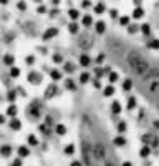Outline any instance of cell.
<instances>
[{
    "instance_id": "obj_1",
    "label": "cell",
    "mask_w": 159,
    "mask_h": 166,
    "mask_svg": "<svg viewBox=\"0 0 159 166\" xmlns=\"http://www.w3.org/2000/svg\"><path fill=\"white\" fill-rule=\"evenodd\" d=\"M126 62H128L129 68H131V71L134 75H139V76H144L146 73L149 71V62L144 58L141 53H138V52H129L128 56H126Z\"/></svg>"
},
{
    "instance_id": "obj_2",
    "label": "cell",
    "mask_w": 159,
    "mask_h": 166,
    "mask_svg": "<svg viewBox=\"0 0 159 166\" xmlns=\"http://www.w3.org/2000/svg\"><path fill=\"white\" fill-rule=\"evenodd\" d=\"M93 156H95L98 161H106V158H108V153H106V148H104L103 143L93 145Z\"/></svg>"
},
{
    "instance_id": "obj_3",
    "label": "cell",
    "mask_w": 159,
    "mask_h": 166,
    "mask_svg": "<svg viewBox=\"0 0 159 166\" xmlns=\"http://www.w3.org/2000/svg\"><path fill=\"white\" fill-rule=\"evenodd\" d=\"M27 82L30 85H33V87H36V85H40L43 82V75L36 70H32V71H28V75H27Z\"/></svg>"
},
{
    "instance_id": "obj_4",
    "label": "cell",
    "mask_w": 159,
    "mask_h": 166,
    "mask_svg": "<svg viewBox=\"0 0 159 166\" xmlns=\"http://www.w3.org/2000/svg\"><path fill=\"white\" fill-rule=\"evenodd\" d=\"M58 33H60L58 27H48L47 30H45L43 33H42V40H43V42L53 40V38H56V37H58Z\"/></svg>"
},
{
    "instance_id": "obj_5",
    "label": "cell",
    "mask_w": 159,
    "mask_h": 166,
    "mask_svg": "<svg viewBox=\"0 0 159 166\" xmlns=\"http://www.w3.org/2000/svg\"><path fill=\"white\" fill-rule=\"evenodd\" d=\"M58 87H56V83H50L47 88H45V93H43V98L45 100H51L55 98L56 95H58Z\"/></svg>"
},
{
    "instance_id": "obj_6",
    "label": "cell",
    "mask_w": 159,
    "mask_h": 166,
    "mask_svg": "<svg viewBox=\"0 0 159 166\" xmlns=\"http://www.w3.org/2000/svg\"><path fill=\"white\" fill-rule=\"evenodd\" d=\"M78 63H80V67L88 68V67H91V65H93V58H91L88 53H81V55L78 56Z\"/></svg>"
},
{
    "instance_id": "obj_7",
    "label": "cell",
    "mask_w": 159,
    "mask_h": 166,
    "mask_svg": "<svg viewBox=\"0 0 159 166\" xmlns=\"http://www.w3.org/2000/svg\"><path fill=\"white\" fill-rule=\"evenodd\" d=\"M28 113H30V116H32V118H35V120L42 118V110H40L38 103H32L30 108H28Z\"/></svg>"
},
{
    "instance_id": "obj_8",
    "label": "cell",
    "mask_w": 159,
    "mask_h": 166,
    "mask_svg": "<svg viewBox=\"0 0 159 166\" xmlns=\"http://www.w3.org/2000/svg\"><path fill=\"white\" fill-rule=\"evenodd\" d=\"M48 75H50V78H51V83H58L60 80L63 78V71L58 70V68H51V70L48 71Z\"/></svg>"
},
{
    "instance_id": "obj_9",
    "label": "cell",
    "mask_w": 159,
    "mask_h": 166,
    "mask_svg": "<svg viewBox=\"0 0 159 166\" xmlns=\"http://www.w3.org/2000/svg\"><path fill=\"white\" fill-rule=\"evenodd\" d=\"M12 155H13V146L12 145H0V156L10 158Z\"/></svg>"
},
{
    "instance_id": "obj_10",
    "label": "cell",
    "mask_w": 159,
    "mask_h": 166,
    "mask_svg": "<svg viewBox=\"0 0 159 166\" xmlns=\"http://www.w3.org/2000/svg\"><path fill=\"white\" fill-rule=\"evenodd\" d=\"M17 155L20 160H23V158H28L30 156V148L27 146V145H20V146L17 148Z\"/></svg>"
},
{
    "instance_id": "obj_11",
    "label": "cell",
    "mask_w": 159,
    "mask_h": 166,
    "mask_svg": "<svg viewBox=\"0 0 159 166\" xmlns=\"http://www.w3.org/2000/svg\"><path fill=\"white\" fill-rule=\"evenodd\" d=\"M81 25L83 27H93L95 25V20H93V15H89V14H85V15H81Z\"/></svg>"
},
{
    "instance_id": "obj_12",
    "label": "cell",
    "mask_w": 159,
    "mask_h": 166,
    "mask_svg": "<svg viewBox=\"0 0 159 166\" xmlns=\"http://www.w3.org/2000/svg\"><path fill=\"white\" fill-rule=\"evenodd\" d=\"M17 115H18V106L17 105H9L7 106V111H5V116H9V118H17Z\"/></svg>"
},
{
    "instance_id": "obj_13",
    "label": "cell",
    "mask_w": 159,
    "mask_h": 166,
    "mask_svg": "<svg viewBox=\"0 0 159 166\" xmlns=\"http://www.w3.org/2000/svg\"><path fill=\"white\" fill-rule=\"evenodd\" d=\"M136 106H138V98L134 95L128 96V102H126V110L133 111V110H136Z\"/></svg>"
},
{
    "instance_id": "obj_14",
    "label": "cell",
    "mask_w": 159,
    "mask_h": 166,
    "mask_svg": "<svg viewBox=\"0 0 159 166\" xmlns=\"http://www.w3.org/2000/svg\"><path fill=\"white\" fill-rule=\"evenodd\" d=\"M95 32L96 35H104L106 33V22H103V20H100V22H95Z\"/></svg>"
},
{
    "instance_id": "obj_15",
    "label": "cell",
    "mask_w": 159,
    "mask_h": 166,
    "mask_svg": "<svg viewBox=\"0 0 159 166\" xmlns=\"http://www.w3.org/2000/svg\"><path fill=\"white\" fill-rule=\"evenodd\" d=\"M113 145H115V146H118V148H123V146H126V145H128V140H126V136L118 135V136H115V138H113Z\"/></svg>"
},
{
    "instance_id": "obj_16",
    "label": "cell",
    "mask_w": 159,
    "mask_h": 166,
    "mask_svg": "<svg viewBox=\"0 0 159 166\" xmlns=\"http://www.w3.org/2000/svg\"><path fill=\"white\" fill-rule=\"evenodd\" d=\"M151 153H153V148L151 146L142 145V146L139 148V158H142V160H148V158L151 156Z\"/></svg>"
},
{
    "instance_id": "obj_17",
    "label": "cell",
    "mask_w": 159,
    "mask_h": 166,
    "mask_svg": "<svg viewBox=\"0 0 159 166\" xmlns=\"http://www.w3.org/2000/svg\"><path fill=\"white\" fill-rule=\"evenodd\" d=\"M9 126L12 131H20L22 129V121H20V118H12L9 121Z\"/></svg>"
},
{
    "instance_id": "obj_18",
    "label": "cell",
    "mask_w": 159,
    "mask_h": 166,
    "mask_svg": "<svg viewBox=\"0 0 159 166\" xmlns=\"http://www.w3.org/2000/svg\"><path fill=\"white\" fill-rule=\"evenodd\" d=\"M116 131H118V135H121V136H123L124 133L128 131V123H126V120H119V121H118Z\"/></svg>"
},
{
    "instance_id": "obj_19",
    "label": "cell",
    "mask_w": 159,
    "mask_h": 166,
    "mask_svg": "<svg viewBox=\"0 0 159 166\" xmlns=\"http://www.w3.org/2000/svg\"><path fill=\"white\" fill-rule=\"evenodd\" d=\"M106 10H108V7H106V3H103V2L95 3V5H93V12H95L96 15H103Z\"/></svg>"
},
{
    "instance_id": "obj_20",
    "label": "cell",
    "mask_w": 159,
    "mask_h": 166,
    "mask_svg": "<svg viewBox=\"0 0 159 166\" xmlns=\"http://www.w3.org/2000/svg\"><path fill=\"white\" fill-rule=\"evenodd\" d=\"M68 33L70 35H78L80 33V23L78 22H70L68 23Z\"/></svg>"
},
{
    "instance_id": "obj_21",
    "label": "cell",
    "mask_w": 159,
    "mask_h": 166,
    "mask_svg": "<svg viewBox=\"0 0 159 166\" xmlns=\"http://www.w3.org/2000/svg\"><path fill=\"white\" fill-rule=\"evenodd\" d=\"M139 32L144 35V37H151V33H153L151 23H141V25H139Z\"/></svg>"
},
{
    "instance_id": "obj_22",
    "label": "cell",
    "mask_w": 159,
    "mask_h": 166,
    "mask_svg": "<svg viewBox=\"0 0 159 166\" xmlns=\"http://www.w3.org/2000/svg\"><path fill=\"white\" fill-rule=\"evenodd\" d=\"M62 67H63L62 71H63V73H66V75H73V73H75V70H76V67L73 63H70V62H65Z\"/></svg>"
},
{
    "instance_id": "obj_23",
    "label": "cell",
    "mask_w": 159,
    "mask_h": 166,
    "mask_svg": "<svg viewBox=\"0 0 159 166\" xmlns=\"http://www.w3.org/2000/svg\"><path fill=\"white\" fill-rule=\"evenodd\" d=\"M55 133L58 136H65L68 133V128H66V125H63V123H56L55 125Z\"/></svg>"
},
{
    "instance_id": "obj_24",
    "label": "cell",
    "mask_w": 159,
    "mask_h": 166,
    "mask_svg": "<svg viewBox=\"0 0 159 166\" xmlns=\"http://www.w3.org/2000/svg\"><path fill=\"white\" fill-rule=\"evenodd\" d=\"M115 93H116V88L113 87V85H106V87L103 88V96L104 98H111Z\"/></svg>"
},
{
    "instance_id": "obj_25",
    "label": "cell",
    "mask_w": 159,
    "mask_h": 166,
    "mask_svg": "<svg viewBox=\"0 0 159 166\" xmlns=\"http://www.w3.org/2000/svg\"><path fill=\"white\" fill-rule=\"evenodd\" d=\"M121 111H123V106H121V103L118 102V100H115V102L111 103V113L115 116H118V115H121Z\"/></svg>"
},
{
    "instance_id": "obj_26",
    "label": "cell",
    "mask_w": 159,
    "mask_h": 166,
    "mask_svg": "<svg viewBox=\"0 0 159 166\" xmlns=\"http://www.w3.org/2000/svg\"><path fill=\"white\" fill-rule=\"evenodd\" d=\"M3 63H5L9 68L15 67V56L12 53H5V55H3Z\"/></svg>"
},
{
    "instance_id": "obj_27",
    "label": "cell",
    "mask_w": 159,
    "mask_h": 166,
    "mask_svg": "<svg viewBox=\"0 0 159 166\" xmlns=\"http://www.w3.org/2000/svg\"><path fill=\"white\" fill-rule=\"evenodd\" d=\"M66 14H68V17H70L71 22H76L78 18H81V14H80L78 9H70V10L66 12Z\"/></svg>"
},
{
    "instance_id": "obj_28",
    "label": "cell",
    "mask_w": 159,
    "mask_h": 166,
    "mask_svg": "<svg viewBox=\"0 0 159 166\" xmlns=\"http://www.w3.org/2000/svg\"><path fill=\"white\" fill-rule=\"evenodd\" d=\"M146 15V12H144V9H142V7H136V9L133 10V15L131 17L134 18V20H139V18H142Z\"/></svg>"
},
{
    "instance_id": "obj_29",
    "label": "cell",
    "mask_w": 159,
    "mask_h": 166,
    "mask_svg": "<svg viewBox=\"0 0 159 166\" xmlns=\"http://www.w3.org/2000/svg\"><path fill=\"white\" fill-rule=\"evenodd\" d=\"M38 145H40L38 138H36L33 133H30V135L27 136V146H38Z\"/></svg>"
},
{
    "instance_id": "obj_30",
    "label": "cell",
    "mask_w": 159,
    "mask_h": 166,
    "mask_svg": "<svg viewBox=\"0 0 159 166\" xmlns=\"http://www.w3.org/2000/svg\"><path fill=\"white\" fill-rule=\"evenodd\" d=\"M78 80H80L81 85H86L88 82H91V73H89V71H81Z\"/></svg>"
},
{
    "instance_id": "obj_31",
    "label": "cell",
    "mask_w": 159,
    "mask_h": 166,
    "mask_svg": "<svg viewBox=\"0 0 159 166\" xmlns=\"http://www.w3.org/2000/svg\"><path fill=\"white\" fill-rule=\"evenodd\" d=\"M17 91L15 90H9L7 91V95H5V98H7V102H9L10 105H15V100H17Z\"/></svg>"
},
{
    "instance_id": "obj_32",
    "label": "cell",
    "mask_w": 159,
    "mask_h": 166,
    "mask_svg": "<svg viewBox=\"0 0 159 166\" xmlns=\"http://www.w3.org/2000/svg\"><path fill=\"white\" fill-rule=\"evenodd\" d=\"M108 82H109V85H113V87H115V83H118V82H119V73L113 70L111 73L108 75Z\"/></svg>"
},
{
    "instance_id": "obj_33",
    "label": "cell",
    "mask_w": 159,
    "mask_h": 166,
    "mask_svg": "<svg viewBox=\"0 0 159 166\" xmlns=\"http://www.w3.org/2000/svg\"><path fill=\"white\" fill-rule=\"evenodd\" d=\"M151 138H153V131L144 133V135H141V136H139L141 143H142V145H146V146H149V145H151Z\"/></svg>"
},
{
    "instance_id": "obj_34",
    "label": "cell",
    "mask_w": 159,
    "mask_h": 166,
    "mask_svg": "<svg viewBox=\"0 0 159 166\" xmlns=\"http://www.w3.org/2000/svg\"><path fill=\"white\" fill-rule=\"evenodd\" d=\"M126 32H128L129 35H136V33H139V25H138V23H129V25L126 27Z\"/></svg>"
},
{
    "instance_id": "obj_35",
    "label": "cell",
    "mask_w": 159,
    "mask_h": 166,
    "mask_svg": "<svg viewBox=\"0 0 159 166\" xmlns=\"http://www.w3.org/2000/svg\"><path fill=\"white\" fill-rule=\"evenodd\" d=\"M118 22H119V25L121 27H128L129 23H131V17L129 15H119V18H118Z\"/></svg>"
},
{
    "instance_id": "obj_36",
    "label": "cell",
    "mask_w": 159,
    "mask_h": 166,
    "mask_svg": "<svg viewBox=\"0 0 159 166\" xmlns=\"http://www.w3.org/2000/svg\"><path fill=\"white\" fill-rule=\"evenodd\" d=\"M65 88H66V90H70V91H75L76 90L75 80H73V78H65Z\"/></svg>"
},
{
    "instance_id": "obj_37",
    "label": "cell",
    "mask_w": 159,
    "mask_h": 166,
    "mask_svg": "<svg viewBox=\"0 0 159 166\" xmlns=\"http://www.w3.org/2000/svg\"><path fill=\"white\" fill-rule=\"evenodd\" d=\"M51 62L55 63V65H63L65 63V58H63L62 53H53L51 55Z\"/></svg>"
},
{
    "instance_id": "obj_38",
    "label": "cell",
    "mask_w": 159,
    "mask_h": 166,
    "mask_svg": "<svg viewBox=\"0 0 159 166\" xmlns=\"http://www.w3.org/2000/svg\"><path fill=\"white\" fill-rule=\"evenodd\" d=\"M9 75L12 76V78H20V75H22V70L15 65V67H12L10 70H9Z\"/></svg>"
},
{
    "instance_id": "obj_39",
    "label": "cell",
    "mask_w": 159,
    "mask_h": 166,
    "mask_svg": "<svg viewBox=\"0 0 159 166\" xmlns=\"http://www.w3.org/2000/svg\"><path fill=\"white\" fill-rule=\"evenodd\" d=\"M149 91L159 95V80H153V82H149Z\"/></svg>"
},
{
    "instance_id": "obj_40",
    "label": "cell",
    "mask_w": 159,
    "mask_h": 166,
    "mask_svg": "<svg viewBox=\"0 0 159 166\" xmlns=\"http://www.w3.org/2000/svg\"><path fill=\"white\" fill-rule=\"evenodd\" d=\"M75 151H76V148H75V145H73V143H68L66 146H65V149H63V153H65V155H68V156H73V155H75Z\"/></svg>"
},
{
    "instance_id": "obj_41",
    "label": "cell",
    "mask_w": 159,
    "mask_h": 166,
    "mask_svg": "<svg viewBox=\"0 0 159 166\" xmlns=\"http://www.w3.org/2000/svg\"><path fill=\"white\" fill-rule=\"evenodd\" d=\"M148 48H151V50H159V38H151L148 42Z\"/></svg>"
},
{
    "instance_id": "obj_42",
    "label": "cell",
    "mask_w": 159,
    "mask_h": 166,
    "mask_svg": "<svg viewBox=\"0 0 159 166\" xmlns=\"http://www.w3.org/2000/svg\"><path fill=\"white\" fill-rule=\"evenodd\" d=\"M123 90H124V91H131V90H133V80H131V78L123 80Z\"/></svg>"
},
{
    "instance_id": "obj_43",
    "label": "cell",
    "mask_w": 159,
    "mask_h": 166,
    "mask_svg": "<svg viewBox=\"0 0 159 166\" xmlns=\"http://www.w3.org/2000/svg\"><path fill=\"white\" fill-rule=\"evenodd\" d=\"M91 83H93V88H95V90H103V83H101L100 78H93Z\"/></svg>"
},
{
    "instance_id": "obj_44",
    "label": "cell",
    "mask_w": 159,
    "mask_h": 166,
    "mask_svg": "<svg viewBox=\"0 0 159 166\" xmlns=\"http://www.w3.org/2000/svg\"><path fill=\"white\" fill-rule=\"evenodd\" d=\"M36 62V58H35V55H27L25 56V63L28 65V67H33Z\"/></svg>"
},
{
    "instance_id": "obj_45",
    "label": "cell",
    "mask_w": 159,
    "mask_h": 166,
    "mask_svg": "<svg viewBox=\"0 0 159 166\" xmlns=\"http://www.w3.org/2000/svg\"><path fill=\"white\" fill-rule=\"evenodd\" d=\"M104 60H106V55H104V53H98V55H96V58H95V62H96L98 67H100V65H103V63H104Z\"/></svg>"
},
{
    "instance_id": "obj_46",
    "label": "cell",
    "mask_w": 159,
    "mask_h": 166,
    "mask_svg": "<svg viewBox=\"0 0 159 166\" xmlns=\"http://www.w3.org/2000/svg\"><path fill=\"white\" fill-rule=\"evenodd\" d=\"M38 131L43 133V135H48V133H50V128H48L45 123H40V125H38Z\"/></svg>"
},
{
    "instance_id": "obj_47",
    "label": "cell",
    "mask_w": 159,
    "mask_h": 166,
    "mask_svg": "<svg viewBox=\"0 0 159 166\" xmlns=\"http://www.w3.org/2000/svg\"><path fill=\"white\" fill-rule=\"evenodd\" d=\"M109 17H111L113 20L119 18V12H118V9H111V10H109Z\"/></svg>"
},
{
    "instance_id": "obj_48",
    "label": "cell",
    "mask_w": 159,
    "mask_h": 166,
    "mask_svg": "<svg viewBox=\"0 0 159 166\" xmlns=\"http://www.w3.org/2000/svg\"><path fill=\"white\" fill-rule=\"evenodd\" d=\"M9 166H23V160H20V158H13V161H12Z\"/></svg>"
},
{
    "instance_id": "obj_49",
    "label": "cell",
    "mask_w": 159,
    "mask_h": 166,
    "mask_svg": "<svg viewBox=\"0 0 159 166\" xmlns=\"http://www.w3.org/2000/svg\"><path fill=\"white\" fill-rule=\"evenodd\" d=\"M95 75H96V78L101 80V76L104 75V73H103V68H101V67H95Z\"/></svg>"
},
{
    "instance_id": "obj_50",
    "label": "cell",
    "mask_w": 159,
    "mask_h": 166,
    "mask_svg": "<svg viewBox=\"0 0 159 166\" xmlns=\"http://www.w3.org/2000/svg\"><path fill=\"white\" fill-rule=\"evenodd\" d=\"M36 14H40V15H43V14H47V7L43 5V3H40L38 7H36Z\"/></svg>"
},
{
    "instance_id": "obj_51",
    "label": "cell",
    "mask_w": 159,
    "mask_h": 166,
    "mask_svg": "<svg viewBox=\"0 0 159 166\" xmlns=\"http://www.w3.org/2000/svg\"><path fill=\"white\" fill-rule=\"evenodd\" d=\"M17 9H18V10H22V12H23V10H27V3H25V2H18V3H17Z\"/></svg>"
},
{
    "instance_id": "obj_52",
    "label": "cell",
    "mask_w": 159,
    "mask_h": 166,
    "mask_svg": "<svg viewBox=\"0 0 159 166\" xmlns=\"http://www.w3.org/2000/svg\"><path fill=\"white\" fill-rule=\"evenodd\" d=\"M80 7H81V9H89V7H93V3L91 2H81Z\"/></svg>"
},
{
    "instance_id": "obj_53",
    "label": "cell",
    "mask_w": 159,
    "mask_h": 166,
    "mask_svg": "<svg viewBox=\"0 0 159 166\" xmlns=\"http://www.w3.org/2000/svg\"><path fill=\"white\" fill-rule=\"evenodd\" d=\"M70 166H83V161H80V160H73Z\"/></svg>"
},
{
    "instance_id": "obj_54",
    "label": "cell",
    "mask_w": 159,
    "mask_h": 166,
    "mask_svg": "<svg viewBox=\"0 0 159 166\" xmlns=\"http://www.w3.org/2000/svg\"><path fill=\"white\" fill-rule=\"evenodd\" d=\"M58 14H60V10H58V9L50 10V17H51V18H53V17H58Z\"/></svg>"
},
{
    "instance_id": "obj_55",
    "label": "cell",
    "mask_w": 159,
    "mask_h": 166,
    "mask_svg": "<svg viewBox=\"0 0 159 166\" xmlns=\"http://www.w3.org/2000/svg\"><path fill=\"white\" fill-rule=\"evenodd\" d=\"M51 123H53V121H51V116H45V125H47L48 128L51 126Z\"/></svg>"
},
{
    "instance_id": "obj_56",
    "label": "cell",
    "mask_w": 159,
    "mask_h": 166,
    "mask_svg": "<svg viewBox=\"0 0 159 166\" xmlns=\"http://www.w3.org/2000/svg\"><path fill=\"white\" fill-rule=\"evenodd\" d=\"M5 121H7L5 115H2V113H0V126H2V125H5Z\"/></svg>"
},
{
    "instance_id": "obj_57",
    "label": "cell",
    "mask_w": 159,
    "mask_h": 166,
    "mask_svg": "<svg viewBox=\"0 0 159 166\" xmlns=\"http://www.w3.org/2000/svg\"><path fill=\"white\" fill-rule=\"evenodd\" d=\"M153 126H154V129H159V120H154L153 121Z\"/></svg>"
},
{
    "instance_id": "obj_58",
    "label": "cell",
    "mask_w": 159,
    "mask_h": 166,
    "mask_svg": "<svg viewBox=\"0 0 159 166\" xmlns=\"http://www.w3.org/2000/svg\"><path fill=\"white\" fill-rule=\"evenodd\" d=\"M104 166H115V163H113V161H109V160H106L104 161Z\"/></svg>"
},
{
    "instance_id": "obj_59",
    "label": "cell",
    "mask_w": 159,
    "mask_h": 166,
    "mask_svg": "<svg viewBox=\"0 0 159 166\" xmlns=\"http://www.w3.org/2000/svg\"><path fill=\"white\" fill-rule=\"evenodd\" d=\"M121 166H133V163H131V161H123Z\"/></svg>"
},
{
    "instance_id": "obj_60",
    "label": "cell",
    "mask_w": 159,
    "mask_h": 166,
    "mask_svg": "<svg viewBox=\"0 0 159 166\" xmlns=\"http://www.w3.org/2000/svg\"><path fill=\"white\" fill-rule=\"evenodd\" d=\"M38 50H40V52H42V53H47V52H48V50H47V48H45V47H40V48H38Z\"/></svg>"
}]
</instances>
